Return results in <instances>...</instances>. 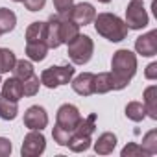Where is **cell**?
<instances>
[{
    "mask_svg": "<svg viewBox=\"0 0 157 157\" xmlns=\"http://www.w3.org/2000/svg\"><path fill=\"white\" fill-rule=\"evenodd\" d=\"M48 124V115L44 111V107L41 105H32L28 107V111L24 113V126L30 129H43Z\"/></svg>",
    "mask_w": 157,
    "mask_h": 157,
    "instance_id": "obj_9",
    "label": "cell"
},
{
    "mask_svg": "<svg viewBox=\"0 0 157 157\" xmlns=\"http://www.w3.org/2000/svg\"><path fill=\"white\" fill-rule=\"evenodd\" d=\"M78 35H80V26H78L74 21H70L68 17H61V22H59V39H61V44L63 43L68 44Z\"/></svg>",
    "mask_w": 157,
    "mask_h": 157,
    "instance_id": "obj_12",
    "label": "cell"
},
{
    "mask_svg": "<svg viewBox=\"0 0 157 157\" xmlns=\"http://www.w3.org/2000/svg\"><path fill=\"white\" fill-rule=\"evenodd\" d=\"M148 13L140 0H131L126 8V26L129 30H142L148 26Z\"/></svg>",
    "mask_w": 157,
    "mask_h": 157,
    "instance_id": "obj_5",
    "label": "cell"
},
{
    "mask_svg": "<svg viewBox=\"0 0 157 157\" xmlns=\"http://www.w3.org/2000/svg\"><path fill=\"white\" fill-rule=\"evenodd\" d=\"M11 150H13V146H11L10 139L0 137V157H8L11 153Z\"/></svg>",
    "mask_w": 157,
    "mask_h": 157,
    "instance_id": "obj_32",
    "label": "cell"
},
{
    "mask_svg": "<svg viewBox=\"0 0 157 157\" xmlns=\"http://www.w3.org/2000/svg\"><path fill=\"white\" fill-rule=\"evenodd\" d=\"M135 50L137 54L144 56V57H151L157 54V30H151L144 35H140L135 41Z\"/></svg>",
    "mask_w": 157,
    "mask_h": 157,
    "instance_id": "obj_10",
    "label": "cell"
},
{
    "mask_svg": "<svg viewBox=\"0 0 157 157\" xmlns=\"http://www.w3.org/2000/svg\"><path fill=\"white\" fill-rule=\"evenodd\" d=\"M13 2H22V0H13Z\"/></svg>",
    "mask_w": 157,
    "mask_h": 157,
    "instance_id": "obj_35",
    "label": "cell"
},
{
    "mask_svg": "<svg viewBox=\"0 0 157 157\" xmlns=\"http://www.w3.org/2000/svg\"><path fill=\"white\" fill-rule=\"evenodd\" d=\"M22 2H24V6H26L28 11H39V10L44 8L46 0H22Z\"/></svg>",
    "mask_w": 157,
    "mask_h": 157,
    "instance_id": "obj_31",
    "label": "cell"
},
{
    "mask_svg": "<svg viewBox=\"0 0 157 157\" xmlns=\"http://www.w3.org/2000/svg\"><path fill=\"white\" fill-rule=\"evenodd\" d=\"M72 6H74V0H54V8H56L57 15H61V17H67L68 11L72 10Z\"/></svg>",
    "mask_w": 157,
    "mask_h": 157,
    "instance_id": "obj_29",
    "label": "cell"
},
{
    "mask_svg": "<svg viewBox=\"0 0 157 157\" xmlns=\"http://www.w3.org/2000/svg\"><path fill=\"white\" fill-rule=\"evenodd\" d=\"M115 146H117V135L107 131V133H102L94 142V151L98 155H107L115 150Z\"/></svg>",
    "mask_w": 157,
    "mask_h": 157,
    "instance_id": "obj_15",
    "label": "cell"
},
{
    "mask_svg": "<svg viewBox=\"0 0 157 157\" xmlns=\"http://www.w3.org/2000/svg\"><path fill=\"white\" fill-rule=\"evenodd\" d=\"M59 22H61V17L59 15H52L50 21L46 22V35H44V43L48 48H57L61 44V39H59Z\"/></svg>",
    "mask_w": 157,
    "mask_h": 157,
    "instance_id": "obj_13",
    "label": "cell"
},
{
    "mask_svg": "<svg viewBox=\"0 0 157 157\" xmlns=\"http://www.w3.org/2000/svg\"><path fill=\"white\" fill-rule=\"evenodd\" d=\"M13 76L17 78V80H26V78H30L32 74H33V65L30 63V61H24V59H21V61H15V65H13Z\"/></svg>",
    "mask_w": 157,
    "mask_h": 157,
    "instance_id": "obj_22",
    "label": "cell"
},
{
    "mask_svg": "<svg viewBox=\"0 0 157 157\" xmlns=\"http://www.w3.org/2000/svg\"><path fill=\"white\" fill-rule=\"evenodd\" d=\"M111 76H113V89L115 91H120L124 89L129 82L131 78L135 76L137 72V57L133 52L122 48V50H117L113 59H111Z\"/></svg>",
    "mask_w": 157,
    "mask_h": 157,
    "instance_id": "obj_1",
    "label": "cell"
},
{
    "mask_svg": "<svg viewBox=\"0 0 157 157\" xmlns=\"http://www.w3.org/2000/svg\"><path fill=\"white\" fill-rule=\"evenodd\" d=\"M52 137H54V140H56L59 146H67L68 140H70V137H72V133L67 131V129H63V128H59V126H54Z\"/></svg>",
    "mask_w": 157,
    "mask_h": 157,
    "instance_id": "obj_28",
    "label": "cell"
},
{
    "mask_svg": "<svg viewBox=\"0 0 157 157\" xmlns=\"http://www.w3.org/2000/svg\"><path fill=\"white\" fill-rule=\"evenodd\" d=\"M74 76V67L65 65V67H50L46 70H43L41 74V83L48 89H56L59 85H65L72 80Z\"/></svg>",
    "mask_w": 157,
    "mask_h": 157,
    "instance_id": "obj_4",
    "label": "cell"
},
{
    "mask_svg": "<svg viewBox=\"0 0 157 157\" xmlns=\"http://www.w3.org/2000/svg\"><path fill=\"white\" fill-rule=\"evenodd\" d=\"M67 46H68V57L72 59L74 65L89 63V59L93 57V52H94V43L89 35H78Z\"/></svg>",
    "mask_w": 157,
    "mask_h": 157,
    "instance_id": "obj_3",
    "label": "cell"
},
{
    "mask_svg": "<svg viewBox=\"0 0 157 157\" xmlns=\"http://www.w3.org/2000/svg\"><path fill=\"white\" fill-rule=\"evenodd\" d=\"M17 57L10 48H0V74L2 72H10L15 65Z\"/></svg>",
    "mask_w": 157,
    "mask_h": 157,
    "instance_id": "obj_24",
    "label": "cell"
},
{
    "mask_svg": "<svg viewBox=\"0 0 157 157\" xmlns=\"http://www.w3.org/2000/svg\"><path fill=\"white\" fill-rule=\"evenodd\" d=\"M139 155H146V151L142 150V146H139L135 142H129L122 150V157H139Z\"/></svg>",
    "mask_w": 157,
    "mask_h": 157,
    "instance_id": "obj_30",
    "label": "cell"
},
{
    "mask_svg": "<svg viewBox=\"0 0 157 157\" xmlns=\"http://www.w3.org/2000/svg\"><path fill=\"white\" fill-rule=\"evenodd\" d=\"M109 91H115L113 89V76H111V72L94 74V93L104 94V93H109Z\"/></svg>",
    "mask_w": 157,
    "mask_h": 157,
    "instance_id": "obj_18",
    "label": "cell"
},
{
    "mask_svg": "<svg viewBox=\"0 0 157 157\" xmlns=\"http://www.w3.org/2000/svg\"><path fill=\"white\" fill-rule=\"evenodd\" d=\"M48 46L44 41H37V43H26V56L32 61H43L46 57Z\"/></svg>",
    "mask_w": 157,
    "mask_h": 157,
    "instance_id": "obj_17",
    "label": "cell"
},
{
    "mask_svg": "<svg viewBox=\"0 0 157 157\" xmlns=\"http://www.w3.org/2000/svg\"><path fill=\"white\" fill-rule=\"evenodd\" d=\"M0 85H2V80H0Z\"/></svg>",
    "mask_w": 157,
    "mask_h": 157,
    "instance_id": "obj_36",
    "label": "cell"
},
{
    "mask_svg": "<svg viewBox=\"0 0 157 157\" xmlns=\"http://www.w3.org/2000/svg\"><path fill=\"white\" fill-rule=\"evenodd\" d=\"M17 113H19L17 102L8 100L6 96L0 94V117H2L4 120H15L17 118Z\"/></svg>",
    "mask_w": 157,
    "mask_h": 157,
    "instance_id": "obj_21",
    "label": "cell"
},
{
    "mask_svg": "<svg viewBox=\"0 0 157 157\" xmlns=\"http://www.w3.org/2000/svg\"><path fill=\"white\" fill-rule=\"evenodd\" d=\"M144 76L148 78V80H155L157 78V63H150L144 70Z\"/></svg>",
    "mask_w": 157,
    "mask_h": 157,
    "instance_id": "obj_33",
    "label": "cell"
},
{
    "mask_svg": "<svg viewBox=\"0 0 157 157\" xmlns=\"http://www.w3.org/2000/svg\"><path fill=\"white\" fill-rule=\"evenodd\" d=\"M46 35V22H32L26 30V43H37V41H44Z\"/></svg>",
    "mask_w": 157,
    "mask_h": 157,
    "instance_id": "obj_20",
    "label": "cell"
},
{
    "mask_svg": "<svg viewBox=\"0 0 157 157\" xmlns=\"http://www.w3.org/2000/svg\"><path fill=\"white\" fill-rule=\"evenodd\" d=\"M67 146H68L72 151H85V150H89V146H91V137H78V135H72Z\"/></svg>",
    "mask_w": 157,
    "mask_h": 157,
    "instance_id": "obj_27",
    "label": "cell"
},
{
    "mask_svg": "<svg viewBox=\"0 0 157 157\" xmlns=\"http://www.w3.org/2000/svg\"><path fill=\"white\" fill-rule=\"evenodd\" d=\"M98 2H102V4H109L111 0H98Z\"/></svg>",
    "mask_w": 157,
    "mask_h": 157,
    "instance_id": "obj_34",
    "label": "cell"
},
{
    "mask_svg": "<svg viewBox=\"0 0 157 157\" xmlns=\"http://www.w3.org/2000/svg\"><path fill=\"white\" fill-rule=\"evenodd\" d=\"M67 17H68L70 21H74L78 26H87V24H91V22L94 21L96 11H94V8H93L91 4L82 2V4L72 6V10L68 11V15H67Z\"/></svg>",
    "mask_w": 157,
    "mask_h": 157,
    "instance_id": "obj_8",
    "label": "cell"
},
{
    "mask_svg": "<svg viewBox=\"0 0 157 157\" xmlns=\"http://www.w3.org/2000/svg\"><path fill=\"white\" fill-rule=\"evenodd\" d=\"M82 120L80 117V111H78L76 105L72 104H63L59 109H57V115H56V126L74 133V128L78 126V122Z\"/></svg>",
    "mask_w": 157,
    "mask_h": 157,
    "instance_id": "obj_7",
    "label": "cell"
},
{
    "mask_svg": "<svg viewBox=\"0 0 157 157\" xmlns=\"http://www.w3.org/2000/svg\"><path fill=\"white\" fill-rule=\"evenodd\" d=\"M72 89H74V93L82 94V96H91V94H94V74L83 72V74H80V76H76L74 82H72Z\"/></svg>",
    "mask_w": 157,
    "mask_h": 157,
    "instance_id": "obj_11",
    "label": "cell"
},
{
    "mask_svg": "<svg viewBox=\"0 0 157 157\" xmlns=\"http://www.w3.org/2000/svg\"><path fill=\"white\" fill-rule=\"evenodd\" d=\"M144 109L153 120H157V87L155 85L144 91Z\"/></svg>",
    "mask_w": 157,
    "mask_h": 157,
    "instance_id": "obj_16",
    "label": "cell"
},
{
    "mask_svg": "<svg viewBox=\"0 0 157 157\" xmlns=\"http://www.w3.org/2000/svg\"><path fill=\"white\" fill-rule=\"evenodd\" d=\"M39 85H41V82H39V78L35 74H32L30 78L22 80V93H24V96H35L39 93Z\"/></svg>",
    "mask_w": 157,
    "mask_h": 157,
    "instance_id": "obj_26",
    "label": "cell"
},
{
    "mask_svg": "<svg viewBox=\"0 0 157 157\" xmlns=\"http://www.w3.org/2000/svg\"><path fill=\"white\" fill-rule=\"evenodd\" d=\"M126 117L129 120H133V122H140L146 117V109H144V105L140 102H129L126 105Z\"/></svg>",
    "mask_w": 157,
    "mask_h": 157,
    "instance_id": "obj_23",
    "label": "cell"
},
{
    "mask_svg": "<svg viewBox=\"0 0 157 157\" xmlns=\"http://www.w3.org/2000/svg\"><path fill=\"white\" fill-rule=\"evenodd\" d=\"M44 148H46L44 135L39 129H32L24 137V142L21 146V153H22V157H37L44 151Z\"/></svg>",
    "mask_w": 157,
    "mask_h": 157,
    "instance_id": "obj_6",
    "label": "cell"
},
{
    "mask_svg": "<svg viewBox=\"0 0 157 157\" xmlns=\"http://www.w3.org/2000/svg\"><path fill=\"white\" fill-rule=\"evenodd\" d=\"M142 150L146 151V155H155L157 153V129H151L144 135Z\"/></svg>",
    "mask_w": 157,
    "mask_h": 157,
    "instance_id": "obj_25",
    "label": "cell"
},
{
    "mask_svg": "<svg viewBox=\"0 0 157 157\" xmlns=\"http://www.w3.org/2000/svg\"><path fill=\"white\" fill-rule=\"evenodd\" d=\"M2 96H6L8 100H13V102H19L24 93H22V82L17 80V78H10L2 83Z\"/></svg>",
    "mask_w": 157,
    "mask_h": 157,
    "instance_id": "obj_14",
    "label": "cell"
},
{
    "mask_svg": "<svg viewBox=\"0 0 157 157\" xmlns=\"http://www.w3.org/2000/svg\"><path fill=\"white\" fill-rule=\"evenodd\" d=\"M17 24V15L8 10V8H0V35L10 33Z\"/></svg>",
    "mask_w": 157,
    "mask_h": 157,
    "instance_id": "obj_19",
    "label": "cell"
},
{
    "mask_svg": "<svg viewBox=\"0 0 157 157\" xmlns=\"http://www.w3.org/2000/svg\"><path fill=\"white\" fill-rule=\"evenodd\" d=\"M94 28L98 32V35L105 37L111 43H120L128 37L129 28L126 26V22L113 15V13H100L94 17Z\"/></svg>",
    "mask_w": 157,
    "mask_h": 157,
    "instance_id": "obj_2",
    "label": "cell"
}]
</instances>
